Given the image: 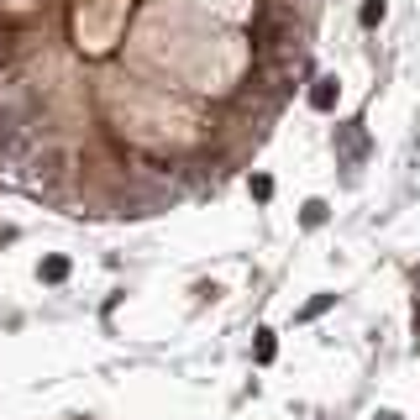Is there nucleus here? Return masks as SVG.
<instances>
[{"instance_id":"obj_1","label":"nucleus","mask_w":420,"mask_h":420,"mask_svg":"<svg viewBox=\"0 0 420 420\" xmlns=\"http://www.w3.org/2000/svg\"><path fill=\"white\" fill-rule=\"evenodd\" d=\"M315 32L321 0H0V194L147 221L226 190Z\"/></svg>"}]
</instances>
